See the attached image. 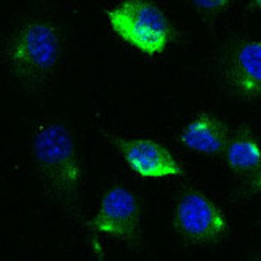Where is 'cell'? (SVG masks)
Returning <instances> with one entry per match:
<instances>
[{
  "mask_svg": "<svg viewBox=\"0 0 261 261\" xmlns=\"http://www.w3.org/2000/svg\"><path fill=\"white\" fill-rule=\"evenodd\" d=\"M31 152L51 196L66 205L74 203L82 183V164L67 127L58 119H40L32 133Z\"/></svg>",
  "mask_w": 261,
  "mask_h": 261,
  "instance_id": "1",
  "label": "cell"
},
{
  "mask_svg": "<svg viewBox=\"0 0 261 261\" xmlns=\"http://www.w3.org/2000/svg\"><path fill=\"white\" fill-rule=\"evenodd\" d=\"M60 53L61 39L53 22L28 19L8 40L5 60L22 84L40 87L53 74Z\"/></svg>",
  "mask_w": 261,
  "mask_h": 261,
  "instance_id": "2",
  "label": "cell"
},
{
  "mask_svg": "<svg viewBox=\"0 0 261 261\" xmlns=\"http://www.w3.org/2000/svg\"><path fill=\"white\" fill-rule=\"evenodd\" d=\"M117 36L147 56L161 55L173 39V28L157 5L144 0H127L106 11Z\"/></svg>",
  "mask_w": 261,
  "mask_h": 261,
  "instance_id": "3",
  "label": "cell"
},
{
  "mask_svg": "<svg viewBox=\"0 0 261 261\" xmlns=\"http://www.w3.org/2000/svg\"><path fill=\"white\" fill-rule=\"evenodd\" d=\"M173 226L191 244H215L228 232V220L223 210L199 191H186L179 196L173 212Z\"/></svg>",
  "mask_w": 261,
  "mask_h": 261,
  "instance_id": "4",
  "label": "cell"
},
{
  "mask_svg": "<svg viewBox=\"0 0 261 261\" xmlns=\"http://www.w3.org/2000/svg\"><path fill=\"white\" fill-rule=\"evenodd\" d=\"M88 228L128 245H140L141 208L138 197L123 186L108 189L101 197L96 215L88 223Z\"/></svg>",
  "mask_w": 261,
  "mask_h": 261,
  "instance_id": "5",
  "label": "cell"
},
{
  "mask_svg": "<svg viewBox=\"0 0 261 261\" xmlns=\"http://www.w3.org/2000/svg\"><path fill=\"white\" fill-rule=\"evenodd\" d=\"M123 161L136 175L144 178L181 176L183 167L161 143L146 138H112Z\"/></svg>",
  "mask_w": 261,
  "mask_h": 261,
  "instance_id": "6",
  "label": "cell"
},
{
  "mask_svg": "<svg viewBox=\"0 0 261 261\" xmlns=\"http://www.w3.org/2000/svg\"><path fill=\"white\" fill-rule=\"evenodd\" d=\"M224 81L245 99L261 98V40H247L234 47L223 63Z\"/></svg>",
  "mask_w": 261,
  "mask_h": 261,
  "instance_id": "7",
  "label": "cell"
},
{
  "mask_svg": "<svg viewBox=\"0 0 261 261\" xmlns=\"http://www.w3.org/2000/svg\"><path fill=\"white\" fill-rule=\"evenodd\" d=\"M229 136L228 127L218 117L203 112L188 122V125L179 135V140L186 147L196 152L218 155L224 152Z\"/></svg>",
  "mask_w": 261,
  "mask_h": 261,
  "instance_id": "8",
  "label": "cell"
},
{
  "mask_svg": "<svg viewBox=\"0 0 261 261\" xmlns=\"http://www.w3.org/2000/svg\"><path fill=\"white\" fill-rule=\"evenodd\" d=\"M224 159L232 172L239 175H255L261 165V146L255 133L242 127L229 136Z\"/></svg>",
  "mask_w": 261,
  "mask_h": 261,
  "instance_id": "9",
  "label": "cell"
},
{
  "mask_svg": "<svg viewBox=\"0 0 261 261\" xmlns=\"http://www.w3.org/2000/svg\"><path fill=\"white\" fill-rule=\"evenodd\" d=\"M194 5L202 13L213 15V13H218V11H223L224 8H228L229 2H226V0H215V2H194Z\"/></svg>",
  "mask_w": 261,
  "mask_h": 261,
  "instance_id": "10",
  "label": "cell"
},
{
  "mask_svg": "<svg viewBox=\"0 0 261 261\" xmlns=\"http://www.w3.org/2000/svg\"><path fill=\"white\" fill-rule=\"evenodd\" d=\"M250 188L255 192H261V165H259V168L255 172L253 179L250 181Z\"/></svg>",
  "mask_w": 261,
  "mask_h": 261,
  "instance_id": "11",
  "label": "cell"
},
{
  "mask_svg": "<svg viewBox=\"0 0 261 261\" xmlns=\"http://www.w3.org/2000/svg\"><path fill=\"white\" fill-rule=\"evenodd\" d=\"M253 5H255V7H256L259 11H261V0H256V2H253Z\"/></svg>",
  "mask_w": 261,
  "mask_h": 261,
  "instance_id": "12",
  "label": "cell"
},
{
  "mask_svg": "<svg viewBox=\"0 0 261 261\" xmlns=\"http://www.w3.org/2000/svg\"><path fill=\"white\" fill-rule=\"evenodd\" d=\"M250 261H261V256H253Z\"/></svg>",
  "mask_w": 261,
  "mask_h": 261,
  "instance_id": "13",
  "label": "cell"
}]
</instances>
